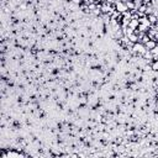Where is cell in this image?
Returning <instances> with one entry per match:
<instances>
[{
    "mask_svg": "<svg viewBox=\"0 0 158 158\" xmlns=\"http://www.w3.org/2000/svg\"><path fill=\"white\" fill-rule=\"evenodd\" d=\"M115 6H116V10L119 11V13H121V14L129 10V9H127V6H126V3H122V1H120V3H117V4L115 5Z\"/></svg>",
    "mask_w": 158,
    "mask_h": 158,
    "instance_id": "obj_1",
    "label": "cell"
},
{
    "mask_svg": "<svg viewBox=\"0 0 158 158\" xmlns=\"http://www.w3.org/2000/svg\"><path fill=\"white\" fill-rule=\"evenodd\" d=\"M144 46H146V50H148V51H151V50H153L154 47L157 46V42L153 41V40H149V41L147 42V43H146Z\"/></svg>",
    "mask_w": 158,
    "mask_h": 158,
    "instance_id": "obj_2",
    "label": "cell"
},
{
    "mask_svg": "<svg viewBox=\"0 0 158 158\" xmlns=\"http://www.w3.org/2000/svg\"><path fill=\"white\" fill-rule=\"evenodd\" d=\"M138 25H139V21H138V20H136V19H131L130 23H129V26L132 27V28H135V30L138 27Z\"/></svg>",
    "mask_w": 158,
    "mask_h": 158,
    "instance_id": "obj_3",
    "label": "cell"
},
{
    "mask_svg": "<svg viewBox=\"0 0 158 158\" xmlns=\"http://www.w3.org/2000/svg\"><path fill=\"white\" fill-rule=\"evenodd\" d=\"M129 40H130V42H132V43H137V42H139L138 36H137L136 33H132V35H130V36H129Z\"/></svg>",
    "mask_w": 158,
    "mask_h": 158,
    "instance_id": "obj_4",
    "label": "cell"
},
{
    "mask_svg": "<svg viewBox=\"0 0 158 158\" xmlns=\"http://www.w3.org/2000/svg\"><path fill=\"white\" fill-rule=\"evenodd\" d=\"M126 6H127V9H129V10H136L133 0H129V1H126Z\"/></svg>",
    "mask_w": 158,
    "mask_h": 158,
    "instance_id": "obj_5",
    "label": "cell"
},
{
    "mask_svg": "<svg viewBox=\"0 0 158 158\" xmlns=\"http://www.w3.org/2000/svg\"><path fill=\"white\" fill-rule=\"evenodd\" d=\"M147 17H148V20H149V22L151 23H157V16H156L154 14L147 15Z\"/></svg>",
    "mask_w": 158,
    "mask_h": 158,
    "instance_id": "obj_6",
    "label": "cell"
},
{
    "mask_svg": "<svg viewBox=\"0 0 158 158\" xmlns=\"http://www.w3.org/2000/svg\"><path fill=\"white\" fill-rule=\"evenodd\" d=\"M137 11H139V13H144V14H146V13H147V5L142 4L138 8V10H137ZM146 15H147V14H146Z\"/></svg>",
    "mask_w": 158,
    "mask_h": 158,
    "instance_id": "obj_7",
    "label": "cell"
},
{
    "mask_svg": "<svg viewBox=\"0 0 158 158\" xmlns=\"http://www.w3.org/2000/svg\"><path fill=\"white\" fill-rule=\"evenodd\" d=\"M70 1H72V4H74V5H80L83 3V0H70Z\"/></svg>",
    "mask_w": 158,
    "mask_h": 158,
    "instance_id": "obj_8",
    "label": "cell"
},
{
    "mask_svg": "<svg viewBox=\"0 0 158 158\" xmlns=\"http://www.w3.org/2000/svg\"><path fill=\"white\" fill-rule=\"evenodd\" d=\"M157 43H158V41H157Z\"/></svg>",
    "mask_w": 158,
    "mask_h": 158,
    "instance_id": "obj_9",
    "label": "cell"
}]
</instances>
